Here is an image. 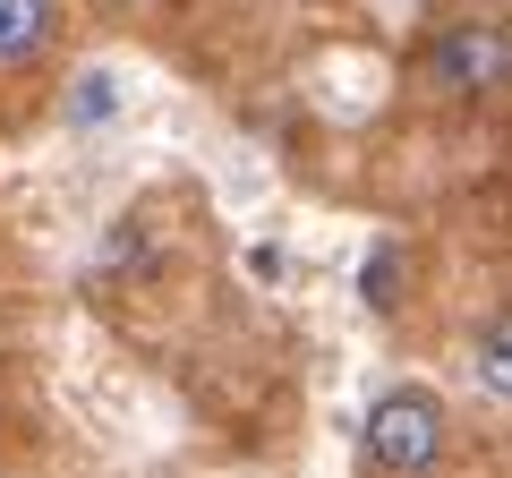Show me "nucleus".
Wrapping results in <instances>:
<instances>
[{"label":"nucleus","mask_w":512,"mask_h":478,"mask_svg":"<svg viewBox=\"0 0 512 478\" xmlns=\"http://www.w3.org/2000/svg\"><path fill=\"white\" fill-rule=\"evenodd\" d=\"M504 60H512V43H504V26L487 18V26H453L427 69H436L444 94H495V86H504Z\"/></svg>","instance_id":"f03ea898"},{"label":"nucleus","mask_w":512,"mask_h":478,"mask_svg":"<svg viewBox=\"0 0 512 478\" xmlns=\"http://www.w3.org/2000/svg\"><path fill=\"white\" fill-rule=\"evenodd\" d=\"M470 376H478V393H487L495 410L512 402V359H504V316H487V325H478V342H470Z\"/></svg>","instance_id":"39448f33"},{"label":"nucleus","mask_w":512,"mask_h":478,"mask_svg":"<svg viewBox=\"0 0 512 478\" xmlns=\"http://www.w3.org/2000/svg\"><path fill=\"white\" fill-rule=\"evenodd\" d=\"M52 26H60V0H0V77L52 52Z\"/></svg>","instance_id":"20e7f679"},{"label":"nucleus","mask_w":512,"mask_h":478,"mask_svg":"<svg viewBox=\"0 0 512 478\" xmlns=\"http://www.w3.org/2000/svg\"><path fill=\"white\" fill-rule=\"evenodd\" d=\"M444 436H453V419H444L436 385H384L367 402V461L384 478H427L444 461Z\"/></svg>","instance_id":"f257e3e1"},{"label":"nucleus","mask_w":512,"mask_h":478,"mask_svg":"<svg viewBox=\"0 0 512 478\" xmlns=\"http://www.w3.org/2000/svg\"><path fill=\"white\" fill-rule=\"evenodd\" d=\"M282 265H291L282 248H248V274H256V282H282Z\"/></svg>","instance_id":"423d86ee"},{"label":"nucleus","mask_w":512,"mask_h":478,"mask_svg":"<svg viewBox=\"0 0 512 478\" xmlns=\"http://www.w3.org/2000/svg\"><path fill=\"white\" fill-rule=\"evenodd\" d=\"M120 111H128V69L120 60H86L69 77V94H60V129L69 137H111Z\"/></svg>","instance_id":"7ed1b4c3"}]
</instances>
